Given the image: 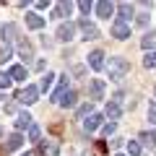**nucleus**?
<instances>
[{
	"label": "nucleus",
	"mask_w": 156,
	"mask_h": 156,
	"mask_svg": "<svg viewBox=\"0 0 156 156\" xmlns=\"http://www.w3.org/2000/svg\"><path fill=\"white\" fill-rule=\"evenodd\" d=\"M104 65H107V73H109V81H122L125 73L130 70V62L125 57H109V62H104Z\"/></svg>",
	"instance_id": "f257e3e1"
},
{
	"label": "nucleus",
	"mask_w": 156,
	"mask_h": 156,
	"mask_svg": "<svg viewBox=\"0 0 156 156\" xmlns=\"http://www.w3.org/2000/svg\"><path fill=\"white\" fill-rule=\"evenodd\" d=\"M37 96H39V89H37V86H26L23 91H18V94H16V99L21 101V104H34Z\"/></svg>",
	"instance_id": "f03ea898"
},
{
	"label": "nucleus",
	"mask_w": 156,
	"mask_h": 156,
	"mask_svg": "<svg viewBox=\"0 0 156 156\" xmlns=\"http://www.w3.org/2000/svg\"><path fill=\"white\" fill-rule=\"evenodd\" d=\"M76 37V23H60V29H57V39L60 42H70V39Z\"/></svg>",
	"instance_id": "7ed1b4c3"
},
{
	"label": "nucleus",
	"mask_w": 156,
	"mask_h": 156,
	"mask_svg": "<svg viewBox=\"0 0 156 156\" xmlns=\"http://www.w3.org/2000/svg\"><path fill=\"white\" fill-rule=\"evenodd\" d=\"M112 37L115 39H128L130 37V26L125 21H115L112 23Z\"/></svg>",
	"instance_id": "20e7f679"
},
{
	"label": "nucleus",
	"mask_w": 156,
	"mask_h": 156,
	"mask_svg": "<svg viewBox=\"0 0 156 156\" xmlns=\"http://www.w3.org/2000/svg\"><path fill=\"white\" fill-rule=\"evenodd\" d=\"M112 13H115V3H109V0H99L96 3V16L99 18H109Z\"/></svg>",
	"instance_id": "39448f33"
},
{
	"label": "nucleus",
	"mask_w": 156,
	"mask_h": 156,
	"mask_svg": "<svg viewBox=\"0 0 156 156\" xmlns=\"http://www.w3.org/2000/svg\"><path fill=\"white\" fill-rule=\"evenodd\" d=\"M78 26H81V31H83V39H86V42H89V39H99V29H96L94 23H89L86 18L78 23Z\"/></svg>",
	"instance_id": "423d86ee"
},
{
	"label": "nucleus",
	"mask_w": 156,
	"mask_h": 156,
	"mask_svg": "<svg viewBox=\"0 0 156 156\" xmlns=\"http://www.w3.org/2000/svg\"><path fill=\"white\" fill-rule=\"evenodd\" d=\"M89 94H91V99H101L104 96V81L101 78H94L89 83Z\"/></svg>",
	"instance_id": "0eeeda50"
},
{
	"label": "nucleus",
	"mask_w": 156,
	"mask_h": 156,
	"mask_svg": "<svg viewBox=\"0 0 156 156\" xmlns=\"http://www.w3.org/2000/svg\"><path fill=\"white\" fill-rule=\"evenodd\" d=\"M89 65H91V70H101L104 68V52L101 50H94L89 55Z\"/></svg>",
	"instance_id": "6e6552de"
},
{
	"label": "nucleus",
	"mask_w": 156,
	"mask_h": 156,
	"mask_svg": "<svg viewBox=\"0 0 156 156\" xmlns=\"http://www.w3.org/2000/svg\"><path fill=\"white\" fill-rule=\"evenodd\" d=\"M115 11H117V21H125V23L133 16V5L130 3H120V5H115Z\"/></svg>",
	"instance_id": "1a4fd4ad"
},
{
	"label": "nucleus",
	"mask_w": 156,
	"mask_h": 156,
	"mask_svg": "<svg viewBox=\"0 0 156 156\" xmlns=\"http://www.w3.org/2000/svg\"><path fill=\"white\" fill-rule=\"evenodd\" d=\"M70 11H73V3H70V0H62V3H57V8L52 11V16L62 18V16H70Z\"/></svg>",
	"instance_id": "9d476101"
},
{
	"label": "nucleus",
	"mask_w": 156,
	"mask_h": 156,
	"mask_svg": "<svg viewBox=\"0 0 156 156\" xmlns=\"http://www.w3.org/2000/svg\"><path fill=\"white\" fill-rule=\"evenodd\" d=\"M16 34H18L16 23H5V26H3V42H5V44L11 47V42L16 39Z\"/></svg>",
	"instance_id": "9b49d317"
},
{
	"label": "nucleus",
	"mask_w": 156,
	"mask_h": 156,
	"mask_svg": "<svg viewBox=\"0 0 156 156\" xmlns=\"http://www.w3.org/2000/svg\"><path fill=\"white\" fill-rule=\"evenodd\" d=\"M101 120H104L101 115H94V112H91L89 120H83V130H89V133H91V130H96V128L101 125Z\"/></svg>",
	"instance_id": "f8f14e48"
},
{
	"label": "nucleus",
	"mask_w": 156,
	"mask_h": 156,
	"mask_svg": "<svg viewBox=\"0 0 156 156\" xmlns=\"http://www.w3.org/2000/svg\"><path fill=\"white\" fill-rule=\"evenodd\" d=\"M21 143H23L21 133H13V135H8V143L3 146V148H5V151H16V148H21Z\"/></svg>",
	"instance_id": "ddd939ff"
},
{
	"label": "nucleus",
	"mask_w": 156,
	"mask_h": 156,
	"mask_svg": "<svg viewBox=\"0 0 156 156\" xmlns=\"http://www.w3.org/2000/svg\"><path fill=\"white\" fill-rule=\"evenodd\" d=\"M26 26L29 29H42L44 26V18L37 16V13H26Z\"/></svg>",
	"instance_id": "4468645a"
},
{
	"label": "nucleus",
	"mask_w": 156,
	"mask_h": 156,
	"mask_svg": "<svg viewBox=\"0 0 156 156\" xmlns=\"http://www.w3.org/2000/svg\"><path fill=\"white\" fill-rule=\"evenodd\" d=\"M8 76H11V81H26V68L23 65H13L11 70H8Z\"/></svg>",
	"instance_id": "2eb2a0df"
},
{
	"label": "nucleus",
	"mask_w": 156,
	"mask_h": 156,
	"mask_svg": "<svg viewBox=\"0 0 156 156\" xmlns=\"http://www.w3.org/2000/svg\"><path fill=\"white\" fill-rule=\"evenodd\" d=\"M23 128H31V115L29 112H21L16 117V130H23Z\"/></svg>",
	"instance_id": "dca6fc26"
},
{
	"label": "nucleus",
	"mask_w": 156,
	"mask_h": 156,
	"mask_svg": "<svg viewBox=\"0 0 156 156\" xmlns=\"http://www.w3.org/2000/svg\"><path fill=\"white\" fill-rule=\"evenodd\" d=\"M140 47L154 52V47H156V31H148V34H146V37L140 39Z\"/></svg>",
	"instance_id": "f3484780"
},
{
	"label": "nucleus",
	"mask_w": 156,
	"mask_h": 156,
	"mask_svg": "<svg viewBox=\"0 0 156 156\" xmlns=\"http://www.w3.org/2000/svg\"><path fill=\"white\" fill-rule=\"evenodd\" d=\"M65 91H68V76H62V78H60V86H57L55 94H52V101H60Z\"/></svg>",
	"instance_id": "a211bd4d"
},
{
	"label": "nucleus",
	"mask_w": 156,
	"mask_h": 156,
	"mask_svg": "<svg viewBox=\"0 0 156 156\" xmlns=\"http://www.w3.org/2000/svg\"><path fill=\"white\" fill-rule=\"evenodd\" d=\"M120 115H122L120 104H117V101H109V104H107V117H109V120H120Z\"/></svg>",
	"instance_id": "6ab92c4d"
},
{
	"label": "nucleus",
	"mask_w": 156,
	"mask_h": 156,
	"mask_svg": "<svg viewBox=\"0 0 156 156\" xmlns=\"http://www.w3.org/2000/svg\"><path fill=\"white\" fill-rule=\"evenodd\" d=\"M42 151H44L47 156H57V151H60V146H57L55 140H44V143H42Z\"/></svg>",
	"instance_id": "aec40b11"
},
{
	"label": "nucleus",
	"mask_w": 156,
	"mask_h": 156,
	"mask_svg": "<svg viewBox=\"0 0 156 156\" xmlns=\"http://www.w3.org/2000/svg\"><path fill=\"white\" fill-rule=\"evenodd\" d=\"M57 104H60V107H73V104H76V91H65Z\"/></svg>",
	"instance_id": "412c9836"
},
{
	"label": "nucleus",
	"mask_w": 156,
	"mask_h": 156,
	"mask_svg": "<svg viewBox=\"0 0 156 156\" xmlns=\"http://www.w3.org/2000/svg\"><path fill=\"white\" fill-rule=\"evenodd\" d=\"M140 140H143L146 146H156V133L154 130H146V133H140Z\"/></svg>",
	"instance_id": "4be33fe9"
},
{
	"label": "nucleus",
	"mask_w": 156,
	"mask_h": 156,
	"mask_svg": "<svg viewBox=\"0 0 156 156\" xmlns=\"http://www.w3.org/2000/svg\"><path fill=\"white\" fill-rule=\"evenodd\" d=\"M18 55H21L23 60H29V57H31V44H29V42H21V44H18Z\"/></svg>",
	"instance_id": "5701e85b"
},
{
	"label": "nucleus",
	"mask_w": 156,
	"mask_h": 156,
	"mask_svg": "<svg viewBox=\"0 0 156 156\" xmlns=\"http://www.w3.org/2000/svg\"><path fill=\"white\" fill-rule=\"evenodd\" d=\"M128 154L130 156H140V143L138 140H128Z\"/></svg>",
	"instance_id": "b1692460"
},
{
	"label": "nucleus",
	"mask_w": 156,
	"mask_h": 156,
	"mask_svg": "<svg viewBox=\"0 0 156 156\" xmlns=\"http://www.w3.org/2000/svg\"><path fill=\"white\" fill-rule=\"evenodd\" d=\"M52 81H55V76H52V73H47V76L42 78V86H39V89H42V91H50V89H52Z\"/></svg>",
	"instance_id": "393cba45"
},
{
	"label": "nucleus",
	"mask_w": 156,
	"mask_h": 156,
	"mask_svg": "<svg viewBox=\"0 0 156 156\" xmlns=\"http://www.w3.org/2000/svg\"><path fill=\"white\" fill-rule=\"evenodd\" d=\"M94 154L96 156H107V143H104V140H96V143H94Z\"/></svg>",
	"instance_id": "a878e982"
},
{
	"label": "nucleus",
	"mask_w": 156,
	"mask_h": 156,
	"mask_svg": "<svg viewBox=\"0 0 156 156\" xmlns=\"http://www.w3.org/2000/svg\"><path fill=\"white\" fill-rule=\"evenodd\" d=\"M11 83H13L11 76H8V73H0V91H3V89H11Z\"/></svg>",
	"instance_id": "bb28decb"
},
{
	"label": "nucleus",
	"mask_w": 156,
	"mask_h": 156,
	"mask_svg": "<svg viewBox=\"0 0 156 156\" xmlns=\"http://www.w3.org/2000/svg\"><path fill=\"white\" fill-rule=\"evenodd\" d=\"M143 65H146V68H156V50H154V52H148V55H146Z\"/></svg>",
	"instance_id": "cd10ccee"
},
{
	"label": "nucleus",
	"mask_w": 156,
	"mask_h": 156,
	"mask_svg": "<svg viewBox=\"0 0 156 156\" xmlns=\"http://www.w3.org/2000/svg\"><path fill=\"white\" fill-rule=\"evenodd\" d=\"M86 115H91V104H83V107H78V112H76V117H78V120H83Z\"/></svg>",
	"instance_id": "c85d7f7f"
},
{
	"label": "nucleus",
	"mask_w": 156,
	"mask_h": 156,
	"mask_svg": "<svg viewBox=\"0 0 156 156\" xmlns=\"http://www.w3.org/2000/svg\"><path fill=\"white\" fill-rule=\"evenodd\" d=\"M8 57H11V47H8V44H3V47H0V62H5Z\"/></svg>",
	"instance_id": "c756f323"
},
{
	"label": "nucleus",
	"mask_w": 156,
	"mask_h": 156,
	"mask_svg": "<svg viewBox=\"0 0 156 156\" xmlns=\"http://www.w3.org/2000/svg\"><path fill=\"white\" fill-rule=\"evenodd\" d=\"M78 8H81V11H83L86 16H89V13H91V8H94V5H91V0H81V3H78Z\"/></svg>",
	"instance_id": "7c9ffc66"
},
{
	"label": "nucleus",
	"mask_w": 156,
	"mask_h": 156,
	"mask_svg": "<svg viewBox=\"0 0 156 156\" xmlns=\"http://www.w3.org/2000/svg\"><path fill=\"white\" fill-rule=\"evenodd\" d=\"M39 135H42V130H39L37 125H31V128H29V138H31V140H39Z\"/></svg>",
	"instance_id": "2f4dec72"
},
{
	"label": "nucleus",
	"mask_w": 156,
	"mask_h": 156,
	"mask_svg": "<svg viewBox=\"0 0 156 156\" xmlns=\"http://www.w3.org/2000/svg\"><path fill=\"white\" fill-rule=\"evenodd\" d=\"M115 130H117V125H115V122H107V125H104V135H112Z\"/></svg>",
	"instance_id": "473e14b6"
},
{
	"label": "nucleus",
	"mask_w": 156,
	"mask_h": 156,
	"mask_svg": "<svg viewBox=\"0 0 156 156\" xmlns=\"http://www.w3.org/2000/svg\"><path fill=\"white\" fill-rule=\"evenodd\" d=\"M138 26H148V13H140L138 16Z\"/></svg>",
	"instance_id": "72a5a7b5"
},
{
	"label": "nucleus",
	"mask_w": 156,
	"mask_h": 156,
	"mask_svg": "<svg viewBox=\"0 0 156 156\" xmlns=\"http://www.w3.org/2000/svg\"><path fill=\"white\" fill-rule=\"evenodd\" d=\"M148 120H151V122H156V109H151V112H148Z\"/></svg>",
	"instance_id": "f704fd0d"
},
{
	"label": "nucleus",
	"mask_w": 156,
	"mask_h": 156,
	"mask_svg": "<svg viewBox=\"0 0 156 156\" xmlns=\"http://www.w3.org/2000/svg\"><path fill=\"white\" fill-rule=\"evenodd\" d=\"M21 156H39L37 151H26V154H21Z\"/></svg>",
	"instance_id": "c9c22d12"
},
{
	"label": "nucleus",
	"mask_w": 156,
	"mask_h": 156,
	"mask_svg": "<svg viewBox=\"0 0 156 156\" xmlns=\"http://www.w3.org/2000/svg\"><path fill=\"white\" fill-rule=\"evenodd\" d=\"M0 156H5V148H3V146H0Z\"/></svg>",
	"instance_id": "e433bc0d"
},
{
	"label": "nucleus",
	"mask_w": 156,
	"mask_h": 156,
	"mask_svg": "<svg viewBox=\"0 0 156 156\" xmlns=\"http://www.w3.org/2000/svg\"><path fill=\"white\" fill-rule=\"evenodd\" d=\"M154 104H156V86H154Z\"/></svg>",
	"instance_id": "4c0bfd02"
},
{
	"label": "nucleus",
	"mask_w": 156,
	"mask_h": 156,
	"mask_svg": "<svg viewBox=\"0 0 156 156\" xmlns=\"http://www.w3.org/2000/svg\"><path fill=\"white\" fill-rule=\"evenodd\" d=\"M117 156H122V154H117Z\"/></svg>",
	"instance_id": "58836bf2"
},
{
	"label": "nucleus",
	"mask_w": 156,
	"mask_h": 156,
	"mask_svg": "<svg viewBox=\"0 0 156 156\" xmlns=\"http://www.w3.org/2000/svg\"><path fill=\"white\" fill-rule=\"evenodd\" d=\"M0 99H3V96H0Z\"/></svg>",
	"instance_id": "ea45409f"
}]
</instances>
